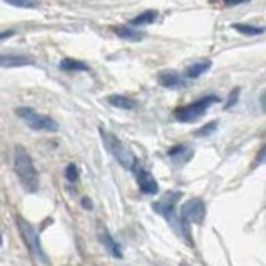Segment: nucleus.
<instances>
[{
    "label": "nucleus",
    "mask_w": 266,
    "mask_h": 266,
    "mask_svg": "<svg viewBox=\"0 0 266 266\" xmlns=\"http://www.w3.org/2000/svg\"><path fill=\"white\" fill-rule=\"evenodd\" d=\"M216 102H220V100H218V97H215V95L203 97V99L186 105V107L178 108L175 111V117H177V120L181 123H193V122L200 120V118L206 113V110Z\"/></svg>",
    "instance_id": "obj_5"
},
{
    "label": "nucleus",
    "mask_w": 266,
    "mask_h": 266,
    "mask_svg": "<svg viewBox=\"0 0 266 266\" xmlns=\"http://www.w3.org/2000/svg\"><path fill=\"white\" fill-rule=\"evenodd\" d=\"M264 151H266V148H264V146H263V148L260 150V153H258V158H256V163H255V166L261 165V163L264 162Z\"/></svg>",
    "instance_id": "obj_24"
},
{
    "label": "nucleus",
    "mask_w": 266,
    "mask_h": 266,
    "mask_svg": "<svg viewBox=\"0 0 266 266\" xmlns=\"http://www.w3.org/2000/svg\"><path fill=\"white\" fill-rule=\"evenodd\" d=\"M15 35V30H5V32H0V42H4L7 39H10Z\"/></svg>",
    "instance_id": "obj_23"
},
{
    "label": "nucleus",
    "mask_w": 266,
    "mask_h": 266,
    "mask_svg": "<svg viewBox=\"0 0 266 266\" xmlns=\"http://www.w3.org/2000/svg\"><path fill=\"white\" fill-rule=\"evenodd\" d=\"M216 128H218V122H210L206 125H203V127L200 130H197L193 133L195 137H208V135H212L213 131H216Z\"/></svg>",
    "instance_id": "obj_20"
},
{
    "label": "nucleus",
    "mask_w": 266,
    "mask_h": 266,
    "mask_svg": "<svg viewBox=\"0 0 266 266\" xmlns=\"http://www.w3.org/2000/svg\"><path fill=\"white\" fill-rule=\"evenodd\" d=\"M60 68L67 70V72H87L88 65L85 62L75 60V59H64L60 62Z\"/></svg>",
    "instance_id": "obj_17"
},
{
    "label": "nucleus",
    "mask_w": 266,
    "mask_h": 266,
    "mask_svg": "<svg viewBox=\"0 0 266 266\" xmlns=\"http://www.w3.org/2000/svg\"><path fill=\"white\" fill-rule=\"evenodd\" d=\"M17 226H18V232L24 238V243L27 244V248L32 253V256L37 260L39 263L42 264H48V258L45 255L44 248H42V243H40V236L37 233V230H35L30 223H27L25 220L22 218H17Z\"/></svg>",
    "instance_id": "obj_4"
},
{
    "label": "nucleus",
    "mask_w": 266,
    "mask_h": 266,
    "mask_svg": "<svg viewBox=\"0 0 266 266\" xmlns=\"http://www.w3.org/2000/svg\"><path fill=\"white\" fill-rule=\"evenodd\" d=\"M206 216V206L205 201L201 198H192L188 200L183 206H181V213H180V226H181V235L183 238L192 244V232H190V225H200L203 223Z\"/></svg>",
    "instance_id": "obj_2"
},
{
    "label": "nucleus",
    "mask_w": 266,
    "mask_h": 266,
    "mask_svg": "<svg viewBox=\"0 0 266 266\" xmlns=\"http://www.w3.org/2000/svg\"><path fill=\"white\" fill-rule=\"evenodd\" d=\"M5 4L18 7V9H33L39 5V0H4Z\"/></svg>",
    "instance_id": "obj_19"
},
{
    "label": "nucleus",
    "mask_w": 266,
    "mask_h": 266,
    "mask_svg": "<svg viewBox=\"0 0 266 266\" xmlns=\"http://www.w3.org/2000/svg\"><path fill=\"white\" fill-rule=\"evenodd\" d=\"M158 17V12L157 10H145L142 13H138L137 17H133L130 20V25L131 27H140V25H146V24H153Z\"/></svg>",
    "instance_id": "obj_14"
},
{
    "label": "nucleus",
    "mask_w": 266,
    "mask_h": 266,
    "mask_svg": "<svg viewBox=\"0 0 266 266\" xmlns=\"http://www.w3.org/2000/svg\"><path fill=\"white\" fill-rule=\"evenodd\" d=\"M131 172L135 173V178H137V183H138L140 192L145 193V195H157L158 193V183H157V180L151 177L150 172L143 170V168L138 165V162L135 163V166L131 168Z\"/></svg>",
    "instance_id": "obj_8"
},
{
    "label": "nucleus",
    "mask_w": 266,
    "mask_h": 266,
    "mask_svg": "<svg viewBox=\"0 0 266 266\" xmlns=\"http://www.w3.org/2000/svg\"><path fill=\"white\" fill-rule=\"evenodd\" d=\"M13 168H15V173L20 180V183L29 193H35L39 190V173L37 168H35L32 157L29 155L24 146H15V151H13Z\"/></svg>",
    "instance_id": "obj_1"
},
{
    "label": "nucleus",
    "mask_w": 266,
    "mask_h": 266,
    "mask_svg": "<svg viewBox=\"0 0 266 266\" xmlns=\"http://www.w3.org/2000/svg\"><path fill=\"white\" fill-rule=\"evenodd\" d=\"M181 197H183V193L181 192H166L162 197V200L153 203V210H155V213L165 216V218L173 225V228L178 230V233H181V226H180L178 216L175 215V206H177V203L181 200Z\"/></svg>",
    "instance_id": "obj_7"
},
{
    "label": "nucleus",
    "mask_w": 266,
    "mask_h": 266,
    "mask_svg": "<svg viewBox=\"0 0 266 266\" xmlns=\"http://www.w3.org/2000/svg\"><path fill=\"white\" fill-rule=\"evenodd\" d=\"M99 238H100V241L105 248H107L108 253L113 256V258H122V248H120V244H118L115 240H113V236H111L108 233V230H105V228H100V232H99Z\"/></svg>",
    "instance_id": "obj_10"
},
{
    "label": "nucleus",
    "mask_w": 266,
    "mask_h": 266,
    "mask_svg": "<svg viewBox=\"0 0 266 266\" xmlns=\"http://www.w3.org/2000/svg\"><path fill=\"white\" fill-rule=\"evenodd\" d=\"M79 168H77V165L75 163H70L67 168H65V177H67V180L70 181V183H75L77 180H79Z\"/></svg>",
    "instance_id": "obj_21"
},
{
    "label": "nucleus",
    "mask_w": 266,
    "mask_h": 266,
    "mask_svg": "<svg viewBox=\"0 0 266 266\" xmlns=\"http://www.w3.org/2000/svg\"><path fill=\"white\" fill-rule=\"evenodd\" d=\"M240 92H241L240 87H236V88L232 90V93H230V97H228V102L225 103V110L235 107V105L238 103V99H240Z\"/></svg>",
    "instance_id": "obj_22"
},
{
    "label": "nucleus",
    "mask_w": 266,
    "mask_h": 266,
    "mask_svg": "<svg viewBox=\"0 0 266 266\" xmlns=\"http://www.w3.org/2000/svg\"><path fill=\"white\" fill-rule=\"evenodd\" d=\"M82 205H83V208H87V210H92V208H93L88 198H83V200H82Z\"/></svg>",
    "instance_id": "obj_26"
},
{
    "label": "nucleus",
    "mask_w": 266,
    "mask_h": 266,
    "mask_svg": "<svg viewBox=\"0 0 266 266\" xmlns=\"http://www.w3.org/2000/svg\"><path fill=\"white\" fill-rule=\"evenodd\" d=\"M168 157H170L173 162L183 165L193 157V150L186 145H177V146H173V148L168 150Z\"/></svg>",
    "instance_id": "obj_11"
},
{
    "label": "nucleus",
    "mask_w": 266,
    "mask_h": 266,
    "mask_svg": "<svg viewBox=\"0 0 266 266\" xmlns=\"http://www.w3.org/2000/svg\"><path fill=\"white\" fill-rule=\"evenodd\" d=\"M115 33L120 39L130 40V42H140V40L145 39V33L143 32H137V30L130 29V27H118V29H115Z\"/></svg>",
    "instance_id": "obj_16"
},
{
    "label": "nucleus",
    "mask_w": 266,
    "mask_h": 266,
    "mask_svg": "<svg viewBox=\"0 0 266 266\" xmlns=\"http://www.w3.org/2000/svg\"><path fill=\"white\" fill-rule=\"evenodd\" d=\"M158 82H160V85L165 87V88H178L185 83L183 79H181V75H178L177 72L158 73Z\"/></svg>",
    "instance_id": "obj_12"
},
{
    "label": "nucleus",
    "mask_w": 266,
    "mask_h": 266,
    "mask_svg": "<svg viewBox=\"0 0 266 266\" xmlns=\"http://www.w3.org/2000/svg\"><path fill=\"white\" fill-rule=\"evenodd\" d=\"M250 0H225V4L228 7H233V5H240V4H246Z\"/></svg>",
    "instance_id": "obj_25"
},
{
    "label": "nucleus",
    "mask_w": 266,
    "mask_h": 266,
    "mask_svg": "<svg viewBox=\"0 0 266 266\" xmlns=\"http://www.w3.org/2000/svg\"><path fill=\"white\" fill-rule=\"evenodd\" d=\"M232 27L236 32H240L241 35H248V37H251V35H261V33H264L263 27H255V25H248V24H233Z\"/></svg>",
    "instance_id": "obj_18"
},
{
    "label": "nucleus",
    "mask_w": 266,
    "mask_h": 266,
    "mask_svg": "<svg viewBox=\"0 0 266 266\" xmlns=\"http://www.w3.org/2000/svg\"><path fill=\"white\" fill-rule=\"evenodd\" d=\"M210 68H212V62H210V60H201V62H197V64H193L192 67H188L185 75L188 77V79H198L200 75L206 73Z\"/></svg>",
    "instance_id": "obj_13"
},
{
    "label": "nucleus",
    "mask_w": 266,
    "mask_h": 266,
    "mask_svg": "<svg viewBox=\"0 0 266 266\" xmlns=\"http://www.w3.org/2000/svg\"><path fill=\"white\" fill-rule=\"evenodd\" d=\"M100 137L103 140L105 148L110 151V155L113 157L123 168L131 170V168L135 166V163H137L135 155L123 145V142L117 135H113V133L108 130H105L103 127H100Z\"/></svg>",
    "instance_id": "obj_3"
},
{
    "label": "nucleus",
    "mask_w": 266,
    "mask_h": 266,
    "mask_svg": "<svg viewBox=\"0 0 266 266\" xmlns=\"http://www.w3.org/2000/svg\"><path fill=\"white\" fill-rule=\"evenodd\" d=\"M15 113L35 131H50V133L59 131V123L53 118L42 115L30 107H18Z\"/></svg>",
    "instance_id": "obj_6"
},
{
    "label": "nucleus",
    "mask_w": 266,
    "mask_h": 266,
    "mask_svg": "<svg viewBox=\"0 0 266 266\" xmlns=\"http://www.w3.org/2000/svg\"><path fill=\"white\" fill-rule=\"evenodd\" d=\"M107 102L111 105V107H115V108H122V110H133L137 107V103L127 99V97H122V95H110Z\"/></svg>",
    "instance_id": "obj_15"
},
{
    "label": "nucleus",
    "mask_w": 266,
    "mask_h": 266,
    "mask_svg": "<svg viewBox=\"0 0 266 266\" xmlns=\"http://www.w3.org/2000/svg\"><path fill=\"white\" fill-rule=\"evenodd\" d=\"M33 65V59L27 55H0V67L2 68H17Z\"/></svg>",
    "instance_id": "obj_9"
}]
</instances>
